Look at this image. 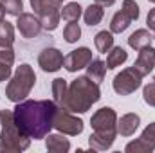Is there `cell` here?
Masks as SVG:
<instances>
[{"mask_svg": "<svg viewBox=\"0 0 155 153\" xmlns=\"http://www.w3.org/2000/svg\"><path fill=\"white\" fill-rule=\"evenodd\" d=\"M58 110V105L49 99L33 101V99H24L16 103L13 115L18 124V128L29 137V139H45L51 130L54 128L52 121L54 114Z\"/></svg>", "mask_w": 155, "mask_h": 153, "instance_id": "obj_1", "label": "cell"}, {"mask_svg": "<svg viewBox=\"0 0 155 153\" xmlns=\"http://www.w3.org/2000/svg\"><path fill=\"white\" fill-rule=\"evenodd\" d=\"M99 99H101L99 83L92 81L88 76H79L69 85L63 108H67L72 114H85Z\"/></svg>", "mask_w": 155, "mask_h": 153, "instance_id": "obj_2", "label": "cell"}, {"mask_svg": "<svg viewBox=\"0 0 155 153\" xmlns=\"http://www.w3.org/2000/svg\"><path fill=\"white\" fill-rule=\"evenodd\" d=\"M0 153H20L29 148L31 139L18 128L13 110H0Z\"/></svg>", "mask_w": 155, "mask_h": 153, "instance_id": "obj_3", "label": "cell"}, {"mask_svg": "<svg viewBox=\"0 0 155 153\" xmlns=\"http://www.w3.org/2000/svg\"><path fill=\"white\" fill-rule=\"evenodd\" d=\"M35 83H36V74L33 67L27 63H22L20 67H16L11 81L5 86V97L11 103H20L31 94Z\"/></svg>", "mask_w": 155, "mask_h": 153, "instance_id": "obj_4", "label": "cell"}, {"mask_svg": "<svg viewBox=\"0 0 155 153\" xmlns=\"http://www.w3.org/2000/svg\"><path fill=\"white\" fill-rule=\"evenodd\" d=\"M90 126L96 135L105 137L108 141H116L117 137V114L114 108L103 106L90 117Z\"/></svg>", "mask_w": 155, "mask_h": 153, "instance_id": "obj_5", "label": "cell"}, {"mask_svg": "<svg viewBox=\"0 0 155 153\" xmlns=\"http://www.w3.org/2000/svg\"><path fill=\"white\" fill-rule=\"evenodd\" d=\"M31 7L38 15L41 29L54 31L61 18V0H31Z\"/></svg>", "mask_w": 155, "mask_h": 153, "instance_id": "obj_6", "label": "cell"}, {"mask_svg": "<svg viewBox=\"0 0 155 153\" xmlns=\"http://www.w3.org/2000/svg\"><path fill=\"white\" fill-rule=\"evenodd\" d=\"M141 85H143V76L134 69V65L123 69L119 74H116L114 81H112V86H114L116 94H119V96H130Z\"/></svg>", "mask_w": 155, "mask_h": 153, "instance_id": "obj_7", "label": "cell"}, {"mask_svg": "<svg viewBox=\"0 0 155 153\" xmlns=\"http://www.w3.org/2000/svg\"><path fill=\"white\" fill-rule=\"evenodd\" d=\"M52 124H54V128H56L60 133L71 135V137L79 135V133L83 132V126H85L79 117L72 115V112H69L67 108H60V106H58V110H56V114H54Z\"/></svg>", "mask_w": 155, "mask_h": 153, "instance_id": "obj_8", "label": "cell"}, {"mask_svg": "<svg viewBox=\"0 0 155 153\" xmlns=\"http://www.w3.org/2000/svg\"><path fill=\"white\" fill-rule=\"evenodd\" d=\"M155 150V122L148 124L139 139L126 144V153H152Z\"/></svg>", "mask_w": 155, "mask_h": 153, "instance_id": "obj_9", "label": "cell"}, {"mask_svg": "<svg viewBox=\"0 0 155 153\" xmlns=\"http://www.w3.org/2000/svg\"><path fill=\"white\" fill-rule=\"evenodd\" d=\"M90 61H92V50L88 47H78L63 58V67L69 72H78L81 69H87Z\"/></svg>", "mask_w": 155, "mask_h": 153, "instance_id": "obj_10", "label": "cell"}, {"mask_svg": "<svg viewBox=\"0 0 155 153\" xmlns=\"http://www.w3.org/2000/svg\"><path fill=\"white\" fill-rule=\"evenodd\" d=\"M16 29L20 31V34L27 40L36 38L41 33V24L40 18L35 16L33 13H20L16 16Z\"/></svg>", "mask_w": 155, "mask_h": 153, "instance_id": "obj_11", "label": "cell"}, {"mask_svg": "<svg viewBox=\"0 0 155 153\" xmlns=\"http://www.w3.org/2000/svg\"><path fill=\"white\" fill-rule=\"evenodd\" d=\"M63 54L61 50L54 49V47H47L40 52L38 56V65L41 67L43 72H56L63 67Z\"/></svg>", "mask_w": 155, "mask_h": 153, "instance_id": "obj_12", "label": "cell"}, {"mask_svg": "<svg viewBox=\"0 0 155 153\" xmlns=\"http://www.w3.org/2000/svg\"><path fill=\"white\" fill-rule=\"evenodd\" d=\"M134 69L141 74V76H148L152 70L155 69V49L150 45V47H144L139 50V56L134 63Z\"/></svg>", "mask_w": 155, "mask_h": 153, "instance_id": "obj_13", "label": "cell"}, {"mask_svg": "<svg viewBox=\"0 0 155 153\" xmlns=\"http://www.w3.org/2000/svg\"><path fill=\"white\" fill-rule=\"evenodd\" d=\"M141 124V117L137 114H124L121 115V119H117V133L121 137H130L135 133V130Z\"/></svg>", "mask_w": 155, "mask_h": 153, "instance_id": "obj_14", "label": "cell"}, {"mask_svg": "<svg viewBox=\"0 0 155 153\" xmlns=\"http://www.w3.org/2000/svg\"><path fill=\"white\" fill-rule=\"evenodd\" d=\"M45 146L51 153H67L71 150V142L63 137V133H49L45 137Z\"/></svg>", "mask_w": 155, "mask_h": 153, "instance_id": "obj_15", "label": "cell"}, {"mask_svg": "<svg viewBox=\"0 0 155 153\" xmlns=\"http://www.w3.org/2000/svg\"><path fill=\"white\" fill-rule=\"evenodd\" d=\"M152 40H153V36L150 34V31H146V29H137L135 33H132V34L128 36V45H130L132 49H135V50H141V49H144V47H150V45H152Z\"/></svg>", "mask_w": 155, "mask_h": 153, "instance_id": "obj_16", "label": "cell"}, {"mask_svg": "<svg viewBox=\"0 0 155 153\" xmlns=\"http://www.w3.org/2000/svg\"><path fill=\"white\" fill-rule=\"evenodd\" d=\"M103 16H105V7L101 5V4H90L87 9H85V13H83V20H85V24L87 25H97L101 20H103Z\"/></svg>", "mask_w": 155, "mask_h": 153, "instance_id": "obj_17", "label": "cell"}, {"mask_svg": "<svg viewBox=\"0 0 155 153\" xmlns=\"http://www.w3.org/2000/svg\"><path fill=\"white\" fill-rule=\"evenodd\" d=\"M52 101L60 106V108H63V105H65V97H67V90H69V85H67V81L63 79V77H56L54 81H52Z\"/></svg>", "mask_w": 155, "mask_h": 153, "instance_id": "obj_18", "label": "cell"}, {"mask_svg": "<svg viewBox=\"0 0 155 153\" xmlns=\"http://www.w3.org/2000/svg\"><path fill=\"white\" fill-rule=\"evenodd\" d=\"M105 74H107V63L103 60H92L88 65H87V76L90 77L92 81L96 83H101L105 79Z\"/></svg>", "mask_w": 155, "mask_h": 153, "instance_id": "obj_19", "label": "cell"}, {"mask_svg": "<svg viewBox=\"0 0 155 153\" xmlns=\"http://www.w3.org/2000/svg\"><path fill=\"white\" fill-rule=\"evenodd\" d=\"M126 60H128V52L123 47H112L108 50V56H107V69L114 70L117 67H121Z\"/></svg>", "mask_w": 155, "mask_h": 153, "instance_id": "obj_20", "label": "cell"}, {"mask_svg": "<svg viewBox=\"0 0 155 153\" xmlns=\"http://www.w3.org/2000/svg\"><path fill=\"white\" fill-rule=\"evenodd\" d=\"M94 45L101 54H107L112 47H114V33L110 31H99L94 36Z\"/></svg>", "mask_w": 155, "mask_h": 153, "instance_id": "obj_21", "label": "cell"}, {"mask_svg": "<svg viewBox=\"0 0 155 153\" xmlns=\"http://www.w3.org/2000/svg\"><path fill=\"white\" fill-rule=\"evenodd\" d=\"M130 24H132V18L121 9V11H117L116 15L112 16V22H110V33H124L128 27H130Z\"/></svg>", "mask_w": 155, "mask_h": 153, "instance_id": "obj_22", "label": "cell"}, {"mask_svg": "<svg viewBox=\"0 0 155 153\" xmlns=\"http://www.w3.org/2000/svg\"><path fill=\"white\" fill-rule=\"evenodd\" d=\"M15 43V27L13 24L2 20L0 22V47H13Z\"/></svg>", "mask_w": 155, "mask_h": 153, "instance_id": "obj_23", "label": "cell"}, {"mask_svg": "<svg viewBox=\"0 0 155 153\" xmlns=\"http://www.w3.org/2000/svg\"><path fill=\"white\" fill-rule=\"evenodd\" d=\"M81 5L78 2H69L67 5L61 7V18L65 22H78L79 16H81Z\"/></svg>", "mask_w": 155, "mask_h": 153, "instance_id": "obj_24", "label": "cell"}, {"mask_svg": "<svg viewBox=\"0 0 155 153\" xmlns=\"http://www.w3.org/2000/svg\"><path fill=\"white\" fill-rule=\"evenodd\" d=\"M63 38L67 43H76L78 40L81 38V27L76 22H69L63 29Z\"/></svg>", "mask_w": 155, "mask_h": 153, "instance_id": "obj_25", "label": "cell"}, {"mask_svg": "<svg viewBox=\"0 0 155 153\" xmlns=\"http://www.w3.org/2000/svg\"><path fill=\"white\" fill-rule=\"evenodd\" d=\"M4 9L7 15L11 16H18L20 13H24V2L22 0H2Z\"/></svg>", "mask_w": 155, "mask_h": 153, "instance_id": "obj_26", "label": "cell"}, {"mask_svg": "<svg viewBox=\"0 0 155 153\" xmlns=\"http://www.w3.org/2000/svg\"><path fill=\"white\" fill-rule=\"evenodd\" d=\"M121 9L132 18V22L139 18V5H137L135 0H123V7H121Z\"/></svg>", "mask_w": 155, "mask_h": 153, "instance_id": "obj_27", "label": "cell"}, {"mask_svg": "<svg viewBox=\"0 0 155 153\" xmlns=\"http://www.w3.org/2000/svg\"><path fill=\"white\" fill-rule=\"evenodd\" d=\"M143 99H144L146 105H150V106L155 108V79L143 88Z\"/></svg>", "mask_w": 155, "mask_h": 153, "instance_id": "obj_28", "label": "cell"}, {"mask_svg": "<svg viewBox=\"0 0 155 153\" xmlns=\"http://www.w3.org/2000/svg\"><path fill=\"white\" fill-rule=\"evenodd\" d=\"M0 63H5L9 67L15 63V50L11 47H0Z\"/></svg>", "mask_w": 155, "mask_h": 153, "instance_id": "obj_29", "label": "cell"}, {"mask_svg": "<svg viewBox=\"0 0 155 153\" xmlns=\"http://www.w3.org/2000/svg\"><path fill=\"white\" fill-rule=\"evenodd\" d=\"M11 77V67L5 63H0V81H5Z\"/></svg>", "mask_w": 155, "mask_h": 153, "instance_id": "obj_30", "label": "cell"}, {"mask_svg": "<svg viewBox=\"0 0 155 153\" xmlns=\"http://www.w3.org/2000/svg\"><path fill=\"white\" fill-rule=\"evenodd\" d=\"M146 25H148L152 31H155V7L150 9V13H148V16H146Z\"/></svg>", "mask_w": 155, "mask_h": 153, "instance_id": "obj_31", "label": "cell"}, {"mask_svg": "<svg viewBox=\"0 0 155 153\" xmlns=\"http://www.w3.org/2000/svg\"><path fill=\"white\" fill-rule=\"evenodd\" d=\"M96 4H101L103 7H110V5H114L116 4V0H94Z\"/></svg>", "mask_w": 155, "mask_h": 153, "instance_id": "obj_32", "label": "cell"}, {"mask_svg": "<svg viewBox=\"0 0 155 153\" xmlns=\"http://www.w3.org/2000/svg\"><path fill=\"white\" fill-rule=\"evenodd\" d=\"M4 15H5V9H4V4H2V0H0V22L4 20Z\"/></svg>", "mask_w": 155, "mask_h": 153, "instance_id": "obj_33", "label": "cell"}, {"mask_svg": "<svg viewBox=\"0 0 155 153\" xmlns=\"http://www.w3.org/2000/svg\"><path fill=\"white\" fill-rule=\"evenodd\" d=\"M150 2H153V4H155V0H150Z\"/></svg>", "mask_w": 155, "mask_h": 153, "instance_id": "obj_34", "label": "cell"}, {"mask_svg": "<svg viewBox=\"0 0 155 153\" xmlns=\"http://www.w3.org/2000/svg\"><path fill=\"white\" fill-rule=\"evenodd\" d=\"M153 40H155V36H153Z\"/></svg>", "mask_w": 155, "mask_h": 153, "instance_id": "obj_35", "label": "cell"}, {"mask_svg": "<svg viewBox=\"0 0 155 153\" xmlns=\"http://www.w3.org/2000/svg\"><path fill=\"white\" fill-rule=\"evenodd\" d=\"M61 2H63V0H61Z\"/></svg>", "mask_w": 155, "mask_h": 153, "instance_id": "obj_36", "label": "cell"}]
</instances>
